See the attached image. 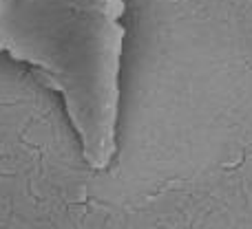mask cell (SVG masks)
<instances>
[{
    "label": "cell",
    "instance_id": "obj_1",
    "mask_svg": "<svg viewBox=\"0 0 252 229\" xmlns=\"http://www.w3.org/2000/svg\"><path fill=\"white\" fill-rule=\"evenodd\" d=\"M124 0H0V53L60 93L87 163L115 156Z\"/></svg>",
    "mask_w": 252,
    "mask_h": 229
}]
</instances>
